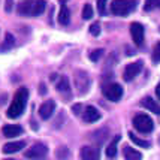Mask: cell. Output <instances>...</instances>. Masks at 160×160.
Masks as SVG:
<instances>
[{"label": "cell", "instance_id": "17", "mask_svg": "<svg viewBox=\"0 0 160 160\" xmlns=\"http://www.w3.org/2000/svg\"><path fill=\"white\" fill-rule=\"evenodd\" d=\"M123 153H124L126 160H142V154L139 151H136L135 148H132V147H124Z\"/></svg>", "mask_w": 160, "mask_h": 160}, {"label": "cell", "instance_id": "13", "mask_svg": "<svg viewBox=\"0 0 160 160\" xmlns=\"http://www.w3.org/2000/svg\"><path fill=\"white\" fill-rule=\"evenodd\" d=\"M2 132H3V135H5L6 138H15V136L21 135L24 130H22V127L18 124H6V126H3Z\"/></svg>", "mask_w": 160, "mask_h": 160}, {"label": "cell", "instance_id": "3", "mask_svg": "<svg viewBox=\"0 0 160 160\" xmlns=\"http://www.w3.org/2000/svg\"><path fill=\"white\" fill-rule=\"evenodd\" d=\"M73 81H75V87H77V90L79 94H85L87 91L90 90L91 79L85 70H82V69L77 70L75 75H73Z\"/></svg>", "mask_w": 160, "mask_h": 160}, {"label": "cell", "instance_id": "30", "mask_svg": "<svg viewBox=\"0 0 160 160\" xmlns=\"http://www.w3.org/2000/svg\"><path fill=\"white\" fill-rule=\"evenodd\" d=\"M12 8H14V0H5V12L6 14L12 12Z\"/></svg>", "mask_w": 160, "mask_h": 160}, {"label": "cell", "instance_id": "23", "mask_svg": "<svg viewBox=\"0 0 160 160\" xmlns=\"http://www.w3.org/2000/svg\"><path fill=\"white\" fill-rule=\"evenodd\" d=\"M82 18L84 20H90L93 18V8H91L90 3H85L82 8Z\"/></svg>", "mask_w": 160, "mask_h": 160}, {"label": "cell", "instance_id": "11", "mask_svg": "<svg viewBox=\"0 0 160 160\" xmlns=\"http://www.w3.org/2000/svg\"><path fill=\"white\" fill-rule=\"evenodd\" d=\"M81 159L82 160H99L100 159V153H99L98 148L94 147H90V145H85L81 148Z\"/></svg>", "mask_w": 160, "mask_h": 160}, {"label": "cell", "instance_id": "20", "mask_svg": "<svg viewBox=\"0 0 160 160\" xmlns=\"http://www.w3.org/2000/svg\"><path fill=\"white\" fill-rule=\"evenodd\" d=\"M118 141H120V136L117 135V136L114 138V141L106 147V156H108V157H111L112 159V157L117 156V144H118Z\"/></svg>", "mask_w": 160, "mask_h": 160}, {"label": "cell", "instance_id": "1", "mask_svg": "<svg viewBox=\"0 0 160 160\" xmlns=\"http://www.w3.org/2000/svg\"><path fill=\"white\" fill-rule=\"evenodd\" d=\"M27 99H28L27 88H24V87L18 88V91L15 93V96H14L12 103H11V106L8 108V111H6L8 117H9V118H18L21 114L24 112V108H26V103H27Z\"/></svg>", "mask_w": 160, "mask_h": 160}, {"label": "cell", "instance_id": "34", "mask_svg": "<svg viewBox=\"0 0 160 160\" xmlns=\"http://www.w3.org/2000/svg\"><path fill=\"white\" fill-rule=\"evenodd\" d=\"M159 142H160V136H159Z\"/></svg>", "mask_w": 160, "mask_h": 160}, {"label": "cell", "instance_id": "8", "mask_svg": "<svg viewBox=\"0 0 160 160\" xmlns=\"http://www.w3.org/2000/svg\"><path fill=\"white\" fill-rule=\"evenodd\" d=\"M130 35H132V39L135 42V45L141 47L144 43V35H145L144 26L141 22H132L130 24Z\"/></svg>", "mask_w": 160, "mask_h": 160}, {"label": "cell", "instance_id": "24", "mask_svg": "<svg viewBox=\"0 0 160 160\" xmlns=\"http://www.w3.org/2000/svg\"><path fill=\"white\" fill-rule=\"evenodd\" d=\"M151 58H153V62L156 63V64H157V63H160V42H157V43L154 45Z\"/></svg>", "mask_w": 160, "mask_h": 160}, {"label": "cell", "instance_id": "25", "mask_svg": "<svg viewBox=\"0 0 160 160\" xmlns=\"http://www.w3.org/2000/svg\"><path fill=\"white\" fill-rule=\"evenodd\" d=\"M154 8H160V0H145V5H144L145 11H153Z\"/></svg>", "mask_w": 160, "mask_h": 160}, {"label": "cell", "instance_id": "14", "mask_svg": "<svg viewBox=\"0 0 160 160\" xmlns=\"http://www.w3.org/2000/svg\"><path fill=\"white\" fill-rule=\"evenodd\" d=\"M141 106H144L145 109H148V111H151L153 114H157L159 115L160 114V105L154 100L153 98H144L142 100H141Z\"/></svg>", "mask_w": 160, "mask_h": 160}, {"label": "cell", "instance_id": "33", "mask_svg": "<svg viewBox=\"0 0 160 160\" xmlns=\"http://www.w3.org/2000/svg\"><path fill=\"white\" fill-rule=\"evenodd\" d=\"M5 160H15V159H5Z\"/></svg>", "mask_w": 160, "mask_h": 160}, {"label": "cell", "instance_id": "19", "mask_svg": "<svg viewBox=\"0 0 160 160\" xmlns=\"http://www.w3.org/2000/svg\"><path fill=\"white\" fill-rule=\"evenodd\" d=\"M47 8V0H33V17H38L45 12Z\"/></svg>", "mask_w": 160, "mask_h": 160}, {"label": "cell", "instance_id": "4", "mask_svg": "<svg viewBox=\"0 0 160 160\" xmlns=\"http://www.w3.org/2000/svg\"><path fill=\"white\" fill-rule=\"evenodd\" d=\"M133 127L141 133H150L154 129V123L147 114H136L133 117Z\"/></svg>", "mask_w": 160, "mask_h": 160}, {"label": "cell", "instance_id": "15", "mask_svg": "<svg viewBox=\"0 0 160 160\" xmlns=\"http://www.w3.org/2000/svg\"><path fill=\"white\" fill-rule=\"evenodd\" d=\"M56 88L57 91H60L63 94H70V84H69V79L66 77H60L57 78V82H56ZM70 98V96H69Z\"/></svg>", "mask_w": 160, "mask_h": 160}, {"label": "cell", "instance_id": "28", "mask_svg": "<svg viewBox=\"0 0 160 160\" xmlns=\"http://www.w3.org/2000/svg\"><path fill=\"white\" fill-rule=\"evenodd\" d=\"M106 5L108 0H98V11L100 15H106Z\"/></svg>", "mask_w": 160, "mask_h": 160}, {"label": "cell", "instance_id": "5", "mask_svg": "<svg viewBox=\"0 0 160 160\" xmlns=\"http://www.w3.org/2000/svg\"><path fill=\"white\" fill-rule=\"evenodd\" d=\"M103 96L111 102H118L123 98V87L117 82H109L103 85Z\"/></svg>", "mask_w": 160, "mask_h": 160}, {"label": "cell", "instance_id": "9", "mask_svg": "<svg viewBox=\"0 0 160 160\" xmlns=\"http://www.w3.org/2000/svg\"><path fill=\"white\" fill-rule=\"evenodd\" d=\"M54 109H56V102L54 100H47L41 105L39 108V115H41L42 120H48L51 118V115L54 114Z\"/></svg>", "mask_w": 160, "mask_h": 160}, {"label": "cell", "instance_id": "31", "mask_svg": "<svg viewBox=\"0 0 160 160\" xmlns=\"http://www.w3.org/2000/svg\"><path fill=\"white\" fill-rule=\"evenodd\" d=\"M81 111H82V105L81 103H77V105H73V106H72V112H73L75 115H79Z\"/></svg>", "mask_w": 160, "mask_h": 160}, {"label": "cell", "instance_id": "7", "mask_svg": "<svg viewBox=\"0 0 160 160\" xmlns=\"http://www.w3.org/2000/svg\"><path fill=\"white\" fill-rule=\"evenodd\" d=\"M142 70V62H135V63H130L126 66L124 72H123V79L126 82H130L132 79L138 77Z\"/></svg>", "mask_w": 160, "mask_h": 160}, {"label": "cell", "instance_id": "18", "mask_svg": "<svg viewBox=\"0 0 160 160\" xmlns=\"http://www.w3.org/2000/svg\"><path fill=\"white\" fill-rule=\"evenodd\" d=\"M69 21H70V11L68 9V6L62 5L60 12H58V22L63 24V26H66V24H69Z\"/></svg>", "mask_w": 160, "mask_h": 160}, {"label": "cell", "instance_id": "21", "mask_svg": "<svg viewBox=\"0 0 160 160\" xmlns=\"http://www.w3.org/2000/svg\"><path fill=\"white\" fill-rule=\"evenodd\" d=\"M129 138L132 139V142H135L136 145H139V147H142V148H150V142L148 141H145V139H141V138H138L135 133H129Z\"/></svg>", "mask_w": 160, "mask_h": 160}, {"label": "cell", "instance_id": "2", "mask_svg": "<svg viewBox=\"0 0 160 160\" xmlns=\"http://www.w3.org/2000/svg\"><path fill=\"white\" fill-rule=\"evenodd\" d=\"M136 8V0H114L111 3V12L118 17H126Z\"/></svg>", "mask_w": 160, "mask_h": 160}, {"label": "cell", "instance_id": "29", "mask_svg": "<svg viewBox=\"0 0 160 160\" xmlns=\"http://www.w3.org/2000/svg\"><path fill=\"white\" fill-rule=\"evenodd\" d=\"M88 32H90V35L93 36H99L100 35V26H99V22H93L88 28Z\"/></svg>", "mask_w": 160, "mask_h": 160}, {"label": "cell", "instance_id": "12", "mask_svg": "<svg viewBox=\"0 0 160 160\" xmlns=\"http://www.w3.org/2000/svg\"><path fill=\"white\" fill-rule=\"evenodd\" d=\"M24 147H26V142H24V141H14V142H6V144L3 145V148H2V151L5 154H14V153L21 151Z\"/></svg>", "mask_w": 160, "mask_h": 160}, {"label": "cell", "instance_id": "10", "mask_svg": "<svg viewBox=\"0 0 160 160\" xmlns=\"http://www.w3.org/2000/svg\"><path fill=\"white\" fill-rule=\"evenodd\" d=\"M99 118H100V112L94 106H91V105L85 106V109L82 112V120L85 123H96V121H99Z\"/></svg>", "mask_w": 160, "mask_h": 160}, {"label": "cell", "instance_id": "27", "mask_svg": "<svg viewBox=\"0 0 160 160\" xmlns=\"http://www.w3.org/2000/svg\"><path fill=\"white\" fill-rule=\"evenodd\" d=\"M103 56V49H94L90 52V60L91 62H98L99 58H102Z\"/></svg>", "mask_w": 160, "mask_h": 160}, {"label": "cell", "instance_id": "32", "mask_svg": "<svg viewBox=\"0 0 160 160\" xmlns=\"http://www.w3.org/2000/svg\"><path fill=\"white\" fill-rule=\"evenodd\" d=\"M156 94H157V99H160V82L157 84V87H156Z\"/></svg>", "mask_w": 160, "mask_h": 160}, {"label": "cell", "instance_id": "22", "mask_svg": "<svg viewBox=\"0 0 160 160\" xmlns=\"http://www.w3.org/2000/svg\"><path fill=\"white\" fill-rule=\"evenodd\" d=\"M69 156H70V151L69 148H66V147H60L57 150V160H68Z\"/></svg>", "mask_w": 160, "mask_h": 160}, {"label": "cell", "instance_id": "16", "mask_svg": "<svg viewBox=\"0 0 160 160\" xmlns=\"http://www.w3.org/2000/svg\"><path fill=\"white\" fill-rule=\"evenodd\" d=\"M18 14L28 17L33 14V0H24L18 5Z\"/></svg>", "mask_w": 160, "mask_h": 160}, {"label": "cell", "instance_id": "6", "mask_svg": "<svg viewBox=\"0 0 160 160\" xmlns=\"http://www.w3.org/2000/svg\"><path fill=\"white\" fill-rule=\"evenodd\" d=\"M48 154V147L42 142H38L35 145H32L27 151L24 153V157L30 160H41Z\"/></svg>", "mask_w": 160, "mask_h": 160}, {"label": "cell", "instance_id": "26", "mask_svg": "<svg viewBox=\"0 0 160 160\" xmlns=\"http://www.w3.org/2000/svg\"><path fill=\"white\" fill-rule=\"evenodd\" d=\"M14 43H15V39H14V36L11 35V33H6V38H5V42H3V47L6 49H11L12 47H14Z\"/></svg>", "mask_w": 160, "mask_h": 160}]
</instances>
